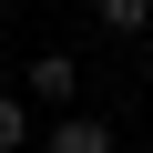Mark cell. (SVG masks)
Segmentation results:
<instances>
[{
	"label": "cell",
	"instance_id": "6da1fadb",
	"mask_svg": "<svg viewBox=\"0 0 153 153\" xmlns=\"http://www.w3.org/2000/svg\"><path fill=\"white\" fill-rule=\"evenodd\" d=\"M31 102L41 112H82V61H71V51H41L31 61Z\"/></svg>",
	"mask_w": 153,
	"mask_h": 153
},
{
	"label": "cell",
	"instance_id": "7a4b0ae2",
	"mask_svg": "<svg viewBox=\"0 0 153 153\" xmlns=\"http://www.w3.org/2000/svg\"><path fill=\"white\" fill-rule=\"evenodd\" d=\"M41 153H123V143H112V123H102V112H51Z\"/></svg>",
	"mask_w": 153,
	"mask_h": 153
},
{
	"label": "cell",
	"instance_id": "3957f363",
	"mask_svg": "<svg viewBox=\"0 0 153 153\" xmlns=\"http://www.w3.org/2000/svg\"><path fill=\"white\" fill-rule=\"evenodd\" d=\"M92 10H102L112 41H143V31H153V0H92Z\"/></svg>",
	"mask_w": 153,
	"mask_h": 153
},
{
	"label": "cell",
	"instance_id": "277c9868",
	"mask_svg": "<svg viewBox=\"0 0 153 153\" xmlns=\"http://www.w3.org/2000/svg\"><path fill=\"white\" fill-rule=\"evenodd\" d=\"M41 133H31V92H0V153H31Z\"/></svg>",
	"mask_w": 153,
	"mask_h": 153
},
{
	"label": "cell",
	"instance_id": "5b68a950",
	"mask_svg": "<svg viewBox=\"0 0 153 153\" xmlns=\"http://www.w3.org/2000/svg\"><path fill=\"white\" fill-rule=\"evenodd\" d=\"M143 51H153V31H143Z\"/></svg>",
	"mask_w": 153,
	"mask_h": 153
}]
</instances>
